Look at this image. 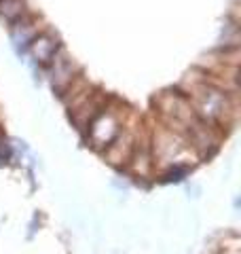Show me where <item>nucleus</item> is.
<instances>
[{
	"mask_svg": "<svg viewBox=\"0 0 241 254\" xmlns=\"http://www.w3.org/2000/svg\"><path fill=\"white\" fill-rule=\"evenodd\" d=\"M195 106H197V113L205 121H220L229 110L227 95L210 85H201L195 89Z\"/></svg>",
	"mask_w": 241,
	"mask_h": 254,
	"instance_id": "f257e3e1",
	"label": "nucleus"
},
{
	"mask_svg": "<svg viewBox=\"0 0 241 254\" xmlns=\"http://www.w3.org/2000/svg\"><path fill=\"white\" fill-rule=\"evenodd\" d=\"M30 51L34 55V60L40 66H49L53 62V58L60 51V38L53 34V32H43V34H36V38L30 43Z\"/></svg>",
	"mask_w": 241,
	"mask_h": 254,
	"instance_id": "7ed1b4c3",
	"label": "nucleus"
},
{
	"mask_svg": "<svg viewBox=\"0 0 241 254\" xmlns=\"http://www.w3.org/2000/svg\"><path fill=\"white\" fill-rule=\"evenodd\" d=\"M120 119L117 113H104L100 110L93 121H89V140L93 146H108L119 136Z\"/></svg>",
	"mask_w": 241,
	"mask_h": 254,
	"instance_id": "f03ea898",
	"label": "nucleus"
},
{
	"mask_svg": "<svg viewBox=\"0 0 241 254\" xmlns=\"http://www.w3.org/2000/svg\"><path fill=\"white\" fill-rule=\"evenodd\" d=\"M53 72H51V83L58 91H63L68 85H72V74H74V64L66 55V51H58V55L53 58Z\"/></svg>",
	"mask_w": 241,
	"mask_h": 254,
	"instance_id": "20e7f679",
	"label": "nucleus"
},
{
	"mask_svg": "<svg viewBox=\"0 0 241 254\" xmlns=\"http://www.w3.org/2000/svg\"><path fill=\"white\" fill-rule=\"evenodd\" d=\"M26 15V0H0V19L15 23Z\"/></svg>",
	"mask_w": 241,
	"mask_h": 254,
	"instance_id": "423d86ee",
	"label": "nucleus"
},
{
	"mask_svg": "<svg viewBox=\"0 0 241 254\" xmlns=\"http://www.w3.org/2000/svg\"><path fill=\"white\" fill-rule=\"evenodd\" d=\"M36 34H38L36 19L26 17V15H23L21 19L15 21L13 28H11V38H13V43L17 45V47L19 45H30L36 38Z\"/></svg>",
	"mask_w": 241,
	"mask_h": 254,
	"instance_id": "39448f33",
	"label": "nucleus"
}]
</instances>
